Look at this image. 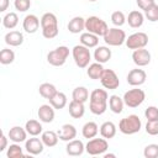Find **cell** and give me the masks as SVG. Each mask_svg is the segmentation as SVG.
Masks as SVG:
<instances>
[{
    "label": "cell",
    "instance_id": "23",
    "mask_svg": "<svg viewBox=\"0 0 158 158\" xmlns=\"http://www.w3.org/2000/svg\"><path fill=\"white\" fill-rule=\"evenodd\" d=\"M83 30H85V19L81 16H75L68 22V31L70 33H80Z\"/></svg>",
    "mask_w": 158,
    "mask_h": 158
},
{
    "label": "cell",
    "instance_id": "14",
    "mask_svg": "<svg viewBox=\"0 0 158 158\" xmlns=\"http://www.w3.org/2000/svg\"><path fill=\"white\" fill-rule=\"evenodd\" d=\"M132 60L137 67H146L151 63V53L146 48L135 49L132 53Z\"/></svg>",
    "mask_w": 158,
    "mask_h": 158
},
{
    "label": "cell",
    "instance_id": "32",
    "mask_svg": "<svg viewBox=\"0 0 158 158\" xmlns=\"http://www.w3.org/2000/svg\"><path fill=\"white\" fill-rule=\"evenodd\" d=\"M57 91H58L57 88H56L53 84H51V83H43V84H41L40 88H38L40 95H41L42 98L47 99V100H49Z\"/></svg>",
    "mask_w": 158,
    "mask_h": 158
},
{
    "label": "cell",
    "instance_id": "47",
    "mask_svg": "<svg viewBox=\"0 0 158 158\" xmlns=\"http://www.w3.org/2000/svg\"><path fill=\"white\" fill-rule=\"evenodd\" d=\"M104 157H105V158H115L116 154H114V153H105Z\"/></svg>",
    "mask_w": 158,
    "mask_h": 158
},
{
    "label": "cell",
    "instance_id": "30",
    "mask_svg": "<svg viewBox=\"0 0 158 158\" xmlns=\"http://www.w3.org/2000/svg\"><path fill=\"white\" fill-rule=\"evenodd\" d=\"M98 132H99V127H98V125H96L94 121L86 122V123L83 126V128H81V135H83V137H84V138H88V139L96 137Z\"/></svg>",
    "mask_w": 158,
    "mask_h": 158
},
{
    "label": "cell",
    "instance_id": "43",
    "mask_svg": "<svg viewBox=\"0 0 158 158\" xmlns=\"http://www.w3.org/2000/svg\"><path fill=\"white\" fill-rule=\"evenodd\" d=\"M146 132L151 136L158 135V120L156 121H147L146 123Z\"/></svg>",
    "mask_w": 158,
    "mask_h": 158
},
{
    "label": "cell",
    "instance_id": "6",
    "mask_svg": "<svg viewBox=\"0 0 158 158\" xmlns=\"http://www.w3.org/2000/svg\"><path fill=\"white\" fill-rule=\"evenodd\" d=\"M69 56V48L67 46H59L47 54V62L53 67H62Z\"/></svg>",
    "mask_w": 158,
    "mask_h": 158
},
{
    "label": "cell",
    "instance_id": "33",
    "mask_svg": "<svg viewBox=\"0 0 158 158\" xmlns=\"http://www.w3.org/2000/svg\"><path fill=\"white\" fill-rule=\"evenodd\" d=\"M89 91H88V89L85 88V86H77L74 90H73V93H72V98H73V100H75V101H79V102H86L88 101V99H89Z\"/></svg>",
    "mask_w": 158,
    "mask_h": 158
},
{
    "label": "cell",
    "instance_id": "46",
    "mask_svg": "<svg viewBox=\"0 0 158 158\" xmlns=\"http://www.w3.org/2000/svg\"><path fill=\"white\" fill-rule=\"evenodd\" d=\"M9 0H0V12H5L9 6Z\"/></svg>",
    "mask_w": 158,
    "mask_h": 158
},
{
    "label": "cell",
    "instance_id": "41",
    "mask_svg": "<svg viewBox=\"0 0 158 158\" xmlns=\"http://www.w3.org/2000/svg\"><path fill=\"white\" fill-rule=\"evenodd\" d=\"M14 6L20 12H26L31 7V0H15Z\"/></svg>",
    "mask_w": 158,
    "mask_h": 158
},
{
    "label": "cell",
    "instance_id": "34",
    "mask_svg": "<svg viewBox=\"0 0 158 158\" xmlns=\"http://www.w3.org/2000/svg\"><path fill=\"white\" fill-rule=\"evenodd\" d=\"M25 128L30 136H38L42 133V125L37 120H28L25 125Z\"/></svg>",
    "mask_w": 158,
    "mask_h": 158
},
{
    "label": "cell",
    "instance_id": "36",
    "mask_svg": "<svg viewBox=\"0 0 158 158\" xmlns=\"http://www.w3.org/2000/svg\"><path fill=\"white\" fill-rule=\"evenodd\" d=\"M15 60V52L10 48H4L0 52V63L4 65L11 64Z\"/></svg>",
    "mask_w": 158,
    "mask_h": 158
},
{
    "label": "cell",
    "instance_id": "12",
    "mask_svg": "<svg viewBox=\"0 0 158 158\" xmlns=\"http://www.w3.org/2000/svg\"><path fill=\"white\" fill-rule=\"evenodd\" d=\"M44 144L41 138H37V136H32V138H28L25 141V149L30 156H37L43 152Z\"/></svg>",
    "mask_w": 158,
    "mask_h": 158
},
{
    "label": "cell",
    "instance_id": "16",
    "mask_svg": "<svg viewBox=\"0 0 158 158\" xmlns=\"http://www.w3.org/2000/svg\"><path fill=\"white\" fill-rule=\"evenodd\" d=\"M54 107L51 105V104H43L40 106L38 111H37V115H38V118L41 122H44V123H51L53 120H54Z\"/></svg>",
    "mask_w": 158,
    "mask_h": 158
},
{
    "label": "cell",
    "instance_id": "24",
    "mask_svg": "<svg viewBox=\"0 0 158 158\" xmlns=\"http://www.w3.org/2000/svg\"><path fill=\"white\" fill-rule=\"evenodd\" d=\"M80 44L88 47V48H94V47H98L99 44V36L91 33V32H83L80 35Z\"/></svg>",
    "mask_w": 158,
    "mask_h": 158
},
{
    "label": "cell",
    "instance_id": "39",
    "mask_svg": "<svg viewBox=\"0 0 158 158\" xmlns=\"http://www.w3.org/2000/svg\"><path fill=\"white\" fill-rule=\"evenodd\" d=\"M144 17H146L148 21H151V22L158 21V5L154 4V5H152L149 9H147V10L144 11Z\"/></svg>",
    "mask_w": 158,
    "mask_h": 158
},
{
    "label": "cell",
    "instance_id": "3",
    "mask_svg": "<svg viewBox=\"0 0 158 158\" xmlns=\"http://www.w3.org/2000/svg\"><path fill=\"white\" fill-rule=\"evenodd\" d=\"M141 127H142V122L137 115H128L121 118V121L118 122V130L123 135H135L139 132Z\"/></svg>",
    "mask_w": 158,
    "mask_h": 158
},
{
    "label": "cell",
    "instance_id": "8",
    "mask_svg": "<svg viewBox=\"0 0 158 158\" xmlns=\"http://www.w3.org/2000/svg\"><path fill=\"white\" fill-rule=\"evenodd\" d=\"M109 149V143L106 138H90L89 142L85 144V151L90 156H100L104 154Z\"/></svg>",
    "mask_w": 158,
    "mask_h": 158
},
{
    "label": "cell",
    "instance_id": "31",
    "mask_svg": "<svg viewBox=\"0 0 158 158\" xmlns=\"http://www.w3.org/2000/svg\"><path fill=\"white\" fill-rule=\"evenodd\" d=\"M41 139H42V142L46 147L51 148V147H54L58 143L59 137H58V133H56L54 131H44L41 135Z\"/></svg>",
    "mask_w": 158,
    "mask_h": 158
},
{
    "label": "cell",
    "instance_id": "9",
    "mask_svg": "<svg viewBox=\"0 0 158 158\" xmlns=\"http://www.w3.org/2000/svg\"><path fill=\"white\" fill-rule=\"evenodd\" d=\"M123 102L128 107H138L146 99V94L142 89H131L123 94Z\"/></svg>",
    "mask_w": 158,
    "mask_h": 158
},
{
    "label": "cell",
    "instance_id": "35",
    "mask_svg": "<svg viewBox=\"0 0 158 158\" xmlns=\"http://www.w3.org/2000/svg\"><path fill=\"white\" fill-rule=\"evenodd\" d=\"M19 23V16L16 12H7L2 17V26L7 30H12L17 26Z\"/></svg>",
    "mask_w": 158,
    "mask_h": 158
},
{
    "label": "cell",
    "instance_id": "4",
    "mask_svg": "<svg viewBox=\"0 0 158 158\" xmlns=\"http://www.w3.org/2000/svg\"><path fill=\"white\" fill-rule=\"evenodd\" d=\"M72 56H73V59L77 64V67L79 68H86L91 60V53H90V49L83 44H77L73 47L72 49Z\"/></svg>",
    "mask_w": 158,
    "mask_h": 158
},
{
    "label": "cell",
    "instance_id": "7",
    "mask_svg": "<svg viewBox=\"0 0 158 158\" xmlns=\"http://www.w3.org/2000/svg\"><path fill=\"white\" fill-rule=\"evenodd\" d=\"M104 41L106 44L109 46H114V47H117V46H122L125 42H126V32L118 27H111L107 30V32L104 35Z\"/></svg>",
    "mask_w": 158,
    "mask_h": 158
},
{
    "label": "cell",
    "instance_id": "5",
    "mask_svg": "<svg viewBox=\"0 0 158 158\" xmlns=\"http://www.w3.org/2000/svg\"><path fill=\"white\" fill-rule=\"evenodd\" d=\"M85 30L99 37H104V35L109 30V26L102 19L98 16H89L88 19H85Z\"/></svg>",
    "mask_w": 158,
    "mask_h": 158
},
{
    "label": "cell",
    "instance_id": "29",
    "mask_svg": "<svg viewBox=\"0 0 158 158\" xmlns=\"http://www.w3.org/2000/svg\"><path fill=\"white\" fill-rule=\"evenodd\" d=\"M100 135H101V137H104L106 139L114 138L115 135H116V126H115V123L111 122V121H105L100 126Z\"/></svg>",
    "mask_w": 158,
    "mask_h": 158
},
{
    "label": "cell",
    "instance_id": "45",
    "mask_svg": "<svg viewBox=\"0 0 158 158\" xmlns=\"http://www.w3.org/2000/svg\"><path fill=\"white\" fill-rule=\"evenodd\" d=\"M7 137H9V136H7ZM7 137H6L4 133L1 135V138H0V139H1V142H0V152H4V151L6 149V147H7Z\"/></svg>",
    "mask_w": 158,
    "mask_h": 158
},
{
    "label": "cell",
    "instance_id": "26",
    "mask_svg": "<svg viewBox=\"0 0 158 158\" xmlns=\"http://www.w3.org/2000/svg\"><path fill=\"white\" fill-rule=\"evenodd\" d=\"M69 115L73 117V118H80L84 116L85 114V106L83 102H79V101H75V100H72L69 102Z\"/></svg>",
    "mask_w": 158,
    "mask_h": 158
},
{
    "label": "cell",
    "instance_id": "48",
    "mask_svg": "<svg viewBox=\"0 0 158 158\" xmlns=\"http://www.w3.org/2000/svg\"><path fill=\"white\" fill-rule=\"evenodd\" d=\"M90 2H95V1H98V0H89Z\"/></svg>",
    "mask_w": 158,
    "mask_h": 158
},
{
    "label": "cell",
    "instance_id": "22",
    "mask_svg": "<svg viewBox=\"0 0 158 158\" xmlns=\"http://www.w3.org/2000/svg\"><path fill=\"white\" fill-rule=\"evenodd\" d=\"M126 21L132 28H139L144 22V15L138 10H133L128 14Z\"/></svg>",
    "mask_w": 158,
    "mask_h": 158
},
{
    "label": "cell",
    "instance_id": "28",
    "mask_svg": "<svg viewBox=\"0 0 158 158\" xmlns=\"http://www.w3.org/2000/svg\"><path fill=\"white\" fill-rule=\"evenodd\" d=\"M123 106H125V102L122 98H120L118 95L109 96V109L114 114H121L123 110Z\"/></svg>",
    "mask_w": 158,
    "mask_h": 158
},
{
    "label": "cell",
    "instance_id": "38",
    "mask_svg": "<svg viewBox=\"0 0 158 158\" xmlns=\"http://www.w3.org/2000/svg\"><path fill=\"white\" fill-rule=\"evenodd\" d=\"M111 22L116 26V27H121L125 25L126 22V16L122 11H114L111 14Z\"/></svg>",
    "mask_w": 158,
    "mask_h": 158
},
{
    "label": "cell",
    "instance_id": "11",
    "mask_svg": "<svg viewBox=\"0 0 158 158\" xmlns=\"http://www.w3.org/2000/svg\"><path fill=\"white\" fill-rule=\"evenodd\" d=\"M100 83L105 89L115 90L120 85V79L112 69H104V73L100 78Z\"/></svg>",
    "mask_w": 158,
    "mask_h": 158
},
{
    "label": "cell",
    "instance_id": "10",
    "mask_svg": "<svg viewBox=\"0 0 158 158\" xmlns=\"http://www.w3.org/2000/svg\"><path fill=\"white\" fill-rule=\"evenodd\" d=\"M126 46L130 49H139V48H144L148 44V36L144 32H135L132 35H130L126 38Z\"/></svg>",
    "mask_w": 158,
    "mask_h": 158
},
{
    "label": "cell",
    "instance_id": "18",
    "mask_svg": "<svg viewBox=\"0 0 158 158\" xmlns=\"http://www.w3.org/2000/svg\"><path fill=\"white\" fill-rule=\"evenodd\" d=\"M65 151L69 156L72 157H78V156H81L85 151V146L84 143L80 141V139H72L67 143L65 146Z\"/></svg>",
    "mask_w": 158,
    "mask_h": 158
},
{
    "label": "cell",
    "instance_id": "25",
    "mask_svg": "<svg viewBox=\"0 0 158 158\" xmlns=\"http://www.w3.org/2000/svg\"><path fill=\"white\" fill-rule=\"evenodd\" d=\"M104 69H105V68L102 67L101 63L95 62V63H91V64L88 65L86 74H88V77H89L90 79H93V80H100V78H101V75H102V73H104Z\"/></svg>",
    "mask_w": 158,
    "mask_h": 158
},
{
    "label": "cell",
    "instance_id": "44",
    "mask_svg": "<svg viewBox=\"0 0 158 158\" xmlns=\"http://www.w3.org/2000/svg\"><path fill=\"white\" fill-rule=\"evenodd\" d=\"M136 2H137V5H138V7H139L141 10H143V11H146V10L149 9L152 5L156 4L154 0H136Z\"/></svg>",
    "mask_w": 158,
    "mask_h": 158
},
{
    "label": "cell",
    "instance_id": "19",
    "mask_svg": "<svg viewBox=\"0 0 158 158\" xmlns=\"http://www.w3.org/2000/svg\"><path fill=\"white\" fill-rule=\"evenodd\" d=\"M58 137L62 141L69 142V141H72V139H74L77 137V128L70 123H65L58 131Z\"/></svg>",
    "mask_w": 158,
    "mask_h": 158
},
{
    "label": "cell",
    "instance_id": "17",
    "mask_svg": "<svg viewBox=\"0 0 158 158\" xmlns=\"http://www.w3.org/2000/svg\"><path fill=\"white\" fill-rule=\"evenodd\" d=\"M27 131L25 127H21V126H14L9 130V138L15 142V143H21V142H25L26 138H27Z\"/></svg>",
    "mask_w": 158,
    "mask_h": 158
},
{
    "label": "cell",
    "instance_id": "15",
    "mask_svg": "<svg viewBox=\"0 0 158 158\" xmlns=\"http://www.w3.org/2000/svg\"><path fill=\"white\" fill-rule=\"evenodd\" d=\"M40 25H41V20L33 14L26 15L22 21V27H23L25 32L31 33V35L37 32V30L40 28Z\"/></svg>",
    "mask_w": 158,
    "mask_h": 158
},
{
    "label": "cell",
    "instance_id": "13",
    "mask_svg": "<svg viewBox=\"0 0 158 158\" xmlns=\"http://www.w3.org/2000/svg\"><path fill=\"white\" fill-rule=\"evenodd\" d=\"M127 83L131 85V86H139L142 84H144L146 79H147V74L143 69H131L127 74Z\"/></svg>",
    "mask_w": 158,
    "mask_h": 158
},
{
    "label": "cell",
    "instance_id": "42",
    "mask_svg": "<svg viewBox=\"0 0 158 158\" xmlns=\"http://www.w3.org/2000/svg\"><path fill=\"white\" fill-rule=\"evenodd\" d=\"M144 116L147 121H156L158 120V107L156 106H148L144 111Z\"/></svg>",
    "mask_w": 158,
    "mask_h": 158
},
{
    "label": "cell",
    "instance_id": "1",
    "mask_svg": "<svg viewBox=\"0 0 158 158\" xmlns=\"http://www.w3.org/2000/svg\"><path fill=\"white\" fill-rule=\"evenodd\" d=\"M109 95L105 89H95L89 96V109L94 115H102L107 109Z\"/></svg>",
    "mask_w": 158,
    "mask_h": 158
},
{
    "label": "cell",
    "instance_id": "20",
    "mask_svg": "<svg viewBox=\"0 0 158 158\" xmlns=\"http://www.w3.org/2000/svg\"><path fill=\"white\" fill-rule=\"evenodd\" d=\"M111 49L106 46H99L96 47V49L94 51V59L98 62V63H106L111 59Z\"/></svg>",
    "mask_w": 158,
    "mask_h": 158
},
{
    "label": "cell",
    "instance_id": "2",
    "mask_svg": "<svg viewBox=\"0 0 158 158\" xmlns=\"http://www.w3.org/2000/svg\"><path fill=\"white\" fill-rule=\"evenodd\" d=\"M42 36L47 40H52L58 35V19L53 12H46L41 17Z\"/></svg>",
    "mask_w": 158,
    "mask_h": 158
},
{
    "label": "cell",
    "instance_id": "27",
    "mask_svg": "<svg viewBox=\"0 0 158 158\" xmlns=\"http://www.w3.org/2000/svg\"><path fill=\"white\" fill-rule=\"evenodd\" d=\"M68 100H67V95L62 91H57L51 99H49V104L56 109V110H62L63 107H65Z\"/></svg>",
    "mask_w": 158,
    "mask_h": 158
},
{
    "label": "cell",
    "instance_id": "21",
    "mask_svg": "<svg viewBox=\"0 0 158 158\" xmlns=\"http://www.w3.org/2000/svg\"><path fill=\"white\" fill-rule=\"evenodd\" d=\"M5 43L11 47H19L23 43V35L20 31H10L4 37Z\"/></svg>",
    "mask_w": 158,
    "mask_h": 158
},
{
    "label": "cell",
    "instance_id": "37",
    "mask_svg": "<svg viewBox=\"0 0 158 158\" xmlns=\"http://www.w3.org/2000/svg\"><path fill=\"white\" fill-rule=\"evenodd\" d=\"M6 157L7 158H20V157H23V149H22V147L19 143H15L14 142V144H10L7 147Z\"/></svg>",
    "mask_w": 158,
    "mask_h": 158
},
{
    "label": "cell",
    "instance_id": "40",
    "mask_svg": "<svg viewBox=\"0 0 158 158\" xmlns=\"http://www.w3.org/2000/svg\"><path fill=\"white\" fill-rule=\"evenodd\" d=\"M143 156L146 158H158V144L152 143L146 146L143 149Z\"/></svg>",
    "mask_w": 158,
    "mask_h": 158
}]
</instances>
